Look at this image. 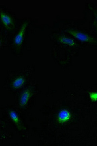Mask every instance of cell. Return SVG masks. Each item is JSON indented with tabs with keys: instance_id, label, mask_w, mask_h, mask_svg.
Returning a JSON list of instances; mask_svg holds the SVG:
<instances>
[{
	"instance_id": "1",
	"label": "cell",
	"mask_w": 97,
	"mask_h": 146,
	"mask_svg": "<svg viewBox=\"0 0 97 146\" xmlns=\"http://www.w3.org/2000/svg\"><path fill=\"white\" fill-rule=\"evenodd\" d=\"M66 31L74 36L75 38L80 40L81 42L89 43H96L97 41L92 36H90L87 34L84 33L82 32L78 31L73 29H67Z\"/></svg>"
},
{
	"instance_id": "2",
	"label": "cell",
	"mask_w": 97,
	"mask_h": 146,
	"mask_svg": "<svg viewBox=\"0 0 97 146\" xmlns=\"http://www.w3.org/2000/svg\"><path fill=\"white\" fill-rule=\"evenodd\" d=\"M72 117V114L71 111L67 110H61L57 115V120L60 124H64L70 121Z\"/></svg>"
},
{
	"instance_id": "3",
	"label": "cell",
	"mask_w": 97,
	"mask_h": 146,
	"mask_svg": "<svg viewBox=\"0 0 97 146\" xmlns=\"http://www.w3.org/2000/svg\"><path fill=\"white\" fill-rule=\"evenodd\" d=\"M27 25H28V22H24L22 25L18 33L17 34V35L15 36L14 40V42L16 45L18 46L22 45V43L23 42V38H24L25 33Z\"/></svg>"
},
{
	"instance_id": "4",
	"label": "cell",
	"mask_w": 97,
	"mask_h": 146,
	"mask_svg": "<svg viewBox=\"0 0 97 146\" xmlns=\"http://www.w3.org/2000/svg\"><path fill=\"white\" fill-rule=\"evenodd\" d=\"M33 92L30 89H26L23 91L20 98V105L22 107L26 106L31 98Z\"/></svg>"
},
{
	"instance_id": "5",
	"label": "cell",
	"mask_w": 97,
	"mask_h": 146,
	"mask_svg": "<svg viewBox=\"0 0 97 146\" xmlns=\"http://www.w3.org/2000/svg\"><path fill=\"white\" fill-rule=\"evenodd\" d=\"M8 115H9L11 119L17 128L20 131H22V129H23V127L22 125L21 121L20 120L18 115H17L16 112L13 111V110H10L8 111Z\"/></svg>"
},
{
	"instance_id": "6",
	"label": "cell",
	"mask_w": 97,
	"mask_h": 146,
	"mask_svg": "<svg viewBox=\"0 0 97 146\" xmlns=\"http://www.w3.org/2000/svg\"><path fill=\"white\" fill-rule=\"evenodd\" d=\"M1 19L3 24L7 27H10L13 23V18L2 10L1 11Z\"/></svg>"
},
{
	"instance_id": "7",
	"label": "cell",
	"mask_w": 97,
	"mask_h": 146,
	"mask_svg": "<svg viewBox=\"0 0 97 146\" xmlns=\"http://www.w3.org/2000/svg\"><path fill=\"white\" fill-rule=\"evenodd\" d=\"M25 78L23 76H18L15 78L12 83V87L14 89L17 90L23 86L25 83Z\"/></svg>"
},
{
	"instance_id": "8",
	"label": "cell",
	"mask_w": 97,
	"mask_h": 146,
	"mask_svg": "<svg viewBox=\"0 0 97 146\" xmlns=\"http://www.w3.org/2000/svg\"><path fill=\"white\" fill-rule=\"evenodd\" d=\"M58 41L60 43L69 45V46L74 47L76 46V43L74 40L69 37L66 36H59L57 38Z\"/></svg>"
},
{
	"instance_id": "9",
	"label": "cell",
	"mask_w": 97,
	"mask_h": 146,
	"mask_svg": "<svg viewBox=\"0 0 97 146\" xmlns=\"http://www.w3.org/2000/svg\"><path fill=\"white\" fill-rule=\"evenodd\" d=\"M89 97L91 101L92 102H97V92H89Z\"/></svg>"
},
{
	"instance_id": "10",
	"label": "cell",
	"mask_w": 97,
	"mask_h": 146,
	"mask_svg": "<svg viewBox=\"0 0 97 146\" xmlns=\"http://www.w3.org/2000/svg\"><path fill=\"white\" fill-rule=\"evenodd\" d=\"M95 15L96 18L97 19V11L95 13Z\"/></svg>"
},
{
	"instance_id": "11",
	"label": "cell",
	"mask_w": 97,
	"mask_h": 146,
	"mask_svg": "<svg viewBox=\"0 0 97 146\" xmlns=\"http://www.w3.org/2000/svg\"><path fill=\"white\" fill-rule=\"evenodd\" d=\"M96 28H97V25H96Z\"/></svg>"
}]
</instances>
